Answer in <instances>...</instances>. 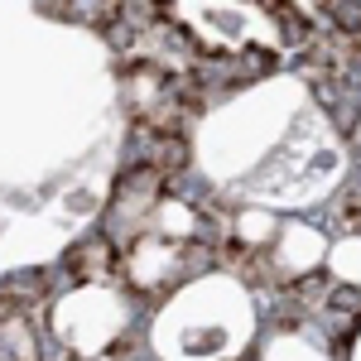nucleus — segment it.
I'll return each instance as SVG.
<instances>
[{
    "instance_id": "nucleus-1",
    "label": "nucleus",
    "mask_w": 361,
    "mask_h": 361,
    "mask_svg": "<svg viewBox=\"0 0 361 361\" xmlns=\"http://www.w3.org/2000/svg\"><path fill=\"white\" fill-rule=\"evenodd\" d=\"M333 25L347 34H361V0H333Z\"/></svg>"
}]
</instances>
